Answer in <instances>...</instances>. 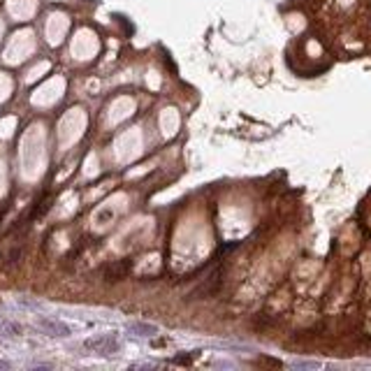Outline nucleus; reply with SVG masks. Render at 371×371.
I'll list each match as a JSON object with an SVG mask.
<instances>
[{
    "label": "nucleus",
    "instance_id": "nucleus-1",
    "mask_svg": "<svg viewBox=\"0 0 371 371\" xmlns=\"http://www.w3.org/2000/svg\"><path fill=\"white\" fill-rule=\"evenodd\" d=\"M35 327L40 329L42 334L51 339H68L72 337V327L63 320H56V318H49V316H37L35 318Z\"/></svg>",
    "mask_w": 371,
    "mask_h": 371
},
{
    "label": "nucleus",
    "instance_id": "nucleus-2",
    "mask_svg": "<svg viewBox=\"0 0 371 371\" xmlns=\"http://www.w3.org/2000/svg\"><path fill=\"white\" fill-rule=\"evenodd\" d=\"M88 353H95V355H114V353L121 350V341L114 337V334H100V337L86 339L82 343Z\"/></svg>",
    "mask_w": 371,
    "mask_h": 371
},
{
    "label": "nucleus",
    "instance_id": "nucleus-3",
    "mask_svg": "<svg viewBox=\"0 0 371 371\" xmlns=\"http://www.w3.org/2000/svg\"><path fill=\"white\" fill-rule=\"evenodd\" d=\"M128 332H135L137 337H153V334H158V327L149 323H130L128 325Z\"/></svg>",
    "mask_w": 371,
    "mask_h": 371
},
{
    "label": "nucleus",
    "instance_id": "nucleus-4",
    "mask_svg": "<svg viewBox=\"0 0 371 371\" xmlns=\"http://www.w3.org/2000/svg\"><path fill=\"white\" fill-rule=\"evenodd\" d=\"M21 332H24V327H21L19 323H10V320H3V323H0V334H3V337H19Z\"/></svg>",
    "mask_w": 371,
    "mask_h": 371
},
{
    "label": "nucleus",
    "instance_id": "nucleus-5",
    "mask_svg": "<svg viewBox=\"0 0 371 371\" xmlns=\"http://www.w3.org/2000/svg\"><path fill=\"white\" fill-rule=\"evenodd\" d=\"M7 366H12L10 362H0V369H7Z\"/></svg>",
    "mask_w": 371,
    "mask_h": 371
}]
</instances>
